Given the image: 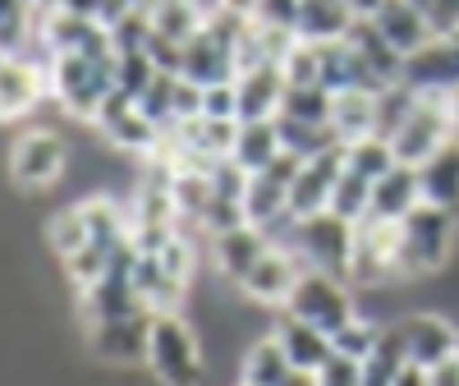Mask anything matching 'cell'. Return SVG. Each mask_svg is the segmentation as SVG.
<instances>
[{
  "instance_id": "cell-1",
  "label": "cell",
  "mask_w": 459,
  "mask_h": 386,
  "mask_svg": "<svg viewBox=\"0 0 459 386\" xmlns=\"http://www.w3.org/2000/svg\"><path fill=\"white\" fill-rule=\"evenodd\" d=\"M459 258V212L418 203L400 221V272L404 281H428L450 272Z\"/></svg>"
},
{
  "instance_id": "cell-2",
  "label": "cell",
  "mask_w": 459,
  "mask_h": 386,
  "mask_svg": "<svg viewBox=\"0 0 459 386\" xmlns=\"http://www.w3.org/2000/svg\"><path fill=\"white\" fill-rule=\"evenodd\" d=\"M147 373L157 377V386H203V377H207L203 336L194 331V322L184 313H152Z\"/></svg>"
},
{
  "instance_id": "cell-3",
  "label": "cell",
  "mask_w": 459,
  "mask_h": 386,
  "mask_svg": "<svg viewBox=\"0 0 459 386\" xmlns=\"http://www.w3.org/2000/svg\"><path fill=\"white\" fill-rule=\"evenodd\" d=\"M47 79H51V97L60 101L69 120L92 125L106 97L115 92V56H79V51L56 56Z\"/></svg>"
},
{
  "instance_id": "cell-4",
  "label": "cell",
  "mask_w": 459,
  "mask_h": 386,
  "mask_svg": "<svg viewBox=\"0 0 459 386\" xmlns=\"http://www.w3.org/2000/svg\"><path fill=\"white\" fill-rule=\"evenodd\" d=\"M239 32H244V19H230V14L203 23L184 42L179 74H184V79H194V83H203V88L235 83L239 79Z\"/></svg>"
},
{
  "instance_id": "cell-5",
  "label": "cell",
  "mask_w": 459,
  "mask_h": 386,
  "mask_svg": "<svg viewBox=\"0 0 459 386\" xmlns=\"http://www.w3.org/2000/svg\"><path fill=\"white\" fill-rule=\"evenodd\" d=\"M281 313H294L303 322H313L317 331L335 336L344 322H354L363 313V303H359V290L350 281H340L331 272H313V267H308V272L299 276V285L290 290Z\"/></svg>"
},
{
  "instance_id": "cell-6",
  "label": "cell",
  "mask_w": 459,
  "mask_h": 386,
  "mask_svg": "<svg viewBox=\"0 0 459 386\" xmlns=\"http://www.w3.org/2000/svg\"><path fill=\"white\" fill-rule=\"evenodd\" d=\"M400 221H359L354 230V258H350V285L363 290H391L400 285Z\"/></svg>"
},
{
  "instance_id": "cell-7",
  "label": "cell",
  "mask_w": 459,
  "mask_h": 386,
  "mask_svg": "<svg viewBox=\"0 0 459 386\" xmlns=\"http://www.w3.org/2000/svg\"><path fill=\"white\" fill-rule=\"evenodd\" d=\"M69 166V143L56 129H23L5 147V175L19 193H42L51 189Z\"/></svg>"
},
{
  "instance_id": "cell-8",
  "label": "cell",
  "mask_w": 459,
  "mask_h": 386,
  "mask_svg": "<svg viewBox=\"0 0 459 386\" xmlns=\"http://www.w3.org/2000/svg\"><path fill=\"white\" fill-rule=\"evenodd\" d=\"M354 230L350 221H340L335 212H317V216H303L294 225V253L303 258V267L313 272H331L340 281H350V258H354Z\"/></svg>"
},
{
  "instance_id": "cell-9",
  "label": "cell",
  "mask_w": 459,
  "mask_h": 386,
  "mask_svg": "<svg viewBox=\"0 0 459 386\" xmlns=\"http://www.w3.org/2000/svg\"><path fill=\"white\" fill-rule=\"evenodd\" d=\"M92 129L106 138L110 152H120V157H134V162H152L161 152L166 134L147 120V115L138 110V101H129L125 92H110L106 106L97 110Z\"/></svg>"
},
{
  "instance_id": "cell-10",
  "label": "cell",
  "mask_w": 459,
  "mask_h": 386,
  "mask_svg": "<svg viewBox=\"0 0 459 386\" xmlns=\"http://www.w3.org/2000/svg\"><path fill=\"white\" fill-rule=\"evenodd\" d=\"M450 138H455L450 134V101L423 92V97H418V106H413V115L400 125V134L391 138V147H395V162L400 166H423L428 157H437Z\"/></svg>"
},
{
  "instance_id": "cell-11",
  "label": "cell",
  "mask_w": 459,
  "mask_h": 386,
  "mask_svg": "<svg viewBox=\"0 0 459 386\" xmlns=\"http://www.w3.org/2000/svg\"><path fill=\"white\" fill-rule=\"evenodd\" d=\"M303 272H308V267H303V258H299L294 249L272 244V249L262 253V262L239 281V299L253 303V308H262V313H281L285 299H290V290L299 285Z\"/></svg>"
},
{
  "instance_id": "cell-12",
  "label": "cell",
  "mask_w": 459,
  "mask_h": 386,
  "mask_svg": "<svg viewBox=\"0 0 459 386\" xmlns=\"http://www.w3.org/2000/svg\"><path fill=\"white\" fill-rule=\"evenodd\" d=\"M147 331H152V313L97 322L88 327V355L106 368H147Z\"/></svg>"
},
{
  "instance_id": "cell-13",
  "label": "cell",
  "mask_w": 459,
  "mask_h": 386,
  "mask_svg": "<svg viewBox=\"0 0 459 386\" xmlns=\"http://www.w3.org/2000/svg\"><path fill=\"white\" fill-rule=\"evenodd\" d=\"M395 327L404 336L409 364H418V368H432V364L459 355V322L437 313V308H413V313H404Z\"/></svg>"
},
{
  "instance_id": "cell-14",
  "label": "cell",
  "mask_w": 459,
  "mask_h": 386,
  "mask_svg": "<svg viewBox=\"0 0 459 386\" xmlns=\"http://www.w3.org/2000/svg\"><path fill=\"white\" fill-rule=\"evenodd\" d=\"M400 79L413 88V92H432V97H450L459 88V32H446V37H432L423 51H413L404 60V74Z\"/></svg>"
},
{
  "instance_id": "cell-15",
  "label": "cell",
  "mask_w": 459,
  "mask_h": 386,
  "mask_svg": "<svg viewBox=\"0 0 459 386\" xmlns=\"http://www.w3.org/2000/svg\"><path fill=\"white\" fill-rule=\"evenodd\" d=\"M42 97H51V79H47L42 65L28 60V56H5L0 60V125L32 115Z\"/></svg>"
},
{
  "instance_id": "cell-16",
  "label": "cell",
  "mask_w": 459,
  "mask_h": 386,
  "mask_svg": "<svg viewBox=\"0 0 459 386\" xmlns=\"http://www.w3.org/2000/svg\"><path fill=\"white\" fill-rule=\"evenodd\" d=\"M340 171H344V143L331 147V152H322V157H308V162H303V171H299L294 184H290V216L303 221V216L326 212Z\"/></svg>"
},
{
  "instance_id": "cell-17",
  "label": "cell",
  "mask_w": 459,
  "mask_h": 386,
  "mask_svg": "<svg viewBox=\"0 0 459 386\" xmlns=\"http://www.w3.org/2000/svg\"><path fill=\"white\" fill-rule=\"evenodd\" d=\"M207 244H212V267H216V276H221L225 285H235V290H239V281L253 272V267L262 262V253L272 249V240H266L257 225L221 230V235H212Z\"/></svg>"
},
{
  "instance_id": "cell-18",
  "label": "cell",
  "mask_w": 459,
  "mask_h": 386,
  "mask_svg": "<svg viewBox=\"0 0 459 386\" xmlns=\"http://www.w3.org/2000/svg\"><path fill=\"white\" fill-rule=\"evenodd\" d=\"M372 23H377V32L386 37V42L409 60L413 51H423L428 42H432V23H428V10L423 5H413V0H381V10L372 14Z\"/></svg>"
},
{
  "instance_id": "cell-19",
  "label": "cell",
  "mask_w": 459,
  "mask_h": 386,
  "mask_svg": "<svg viewBox=\"0 0 459 386\" xmlns=\"http://www.w3.org/2000/svg\"><path fill=\"white\" fill-rule=\"evenodd\" d=\"M134 285H138V299H143L147 313H179V303L188 299V290H194L184 276H175L157 253L134 258Z\"/></svg>"
},
{
  "instance_id": "cell-20",
  "label": "cell",
  "mask_w": 459,
  "mask_h": 386,
  "mask_svg": "<svg viewBox=\"0 0 459 386\" xmlns=\"http://www.w3.org/2000/svg\"><path fill=\"white\" fill-rule=\"evenodd\" d=\"M272 336L281 340V350L290 355V364L299 373H317L331 355H335V345L326 331H317L313 322H303L294 313H272Z\"/></svg>"
},
{
  "instance_id": "cell-21",
  "label": "cell",
  "mask_w": 459,
  "mask_h": 386,
  "mask_svg": "<svg viewBox=\"0 0 459 386\" xmlns=\"http://www.w3.org/2000/svg\"><path fill=\"white\" fill-rule=\"evenodd\" d=\"M235 88H239V120H276L281 106H285V92H290L281 65L244 69L235 79Z\"/></svg>"
},
{
  "instance_id": "cell-22",
  "label": "cell",
  "mask_w": 459,
  "mask_h": 386,
  "mask_svg": "<svg viewBox=\"0 0 459 386\" xmlns=\"http://www.w3.org/2000/svg\"><path fill=\"white\" fill-rule=\"evenodd\" d=\"M322 88L326 92H381L386 83L377 79L372 65L350 47V37H344V42L322 47Z\"/></svg>"
},
{
  "instance_id": "cell-23",
  "label": "cell",
  "mask_w": 459,
  "mask_h": 386,
  "mask_svg": "<svg viewBox=\"0 0 459 386\" xmlns=\"http://www.w3.org/2000/svg\"><path fill=\"white\" fill-rule=\"evenodd\" d=\"M354 23L359 19L344 0H299L294 37L299 42H313V47H326V42H344Z\"/></svg>"
},
{
  "instance_id": "cell-24",
  "label": "cell",
  "mask_w": 459,
  "mask_h": 386,
  "mask_svg": "<svg viewBox=\"0 0 459 386\" xmlns=\"http://www.w3.org/2000/svg\"><path fill=\"white\" fill-rule=\"evenodd\" d=\"M418 203H423V189H418V166H391L372 184V216L377 221H404Z\"/></svg>"
},
{
  "instance_id": "cell-25",
  "label": "cell",
  "mask_w": 459,
  "mask_h": 386,
  "mask_svg": "<svg viewBox=\"0 0 459 386\" xmlns=\"http://www.w3.org/2000/svg\"><path fill=\"white\" fill-rule=\"evenodd\" d=\"M290 373H294V364L281 350V340L272 331H257L248 340L244 359H239V382H248V386H285Z\"/></svg>"
},
{
  "instance_id": "cell-26",
  "label": "cell",
  "mask_w": 459,
  "mask_h": 386,
  "mask_svg": "<svg viewBox=\"0 0 459 386\" xmlns=\"http://www.w3.org/2000/svg\"><path fill=\"white\" fill-rule=\"evenodd\" d=\"M281 125L276 120H239V134H235V152H230V162L248 175H262L281 157Z\"/></svg>"
},
{
  "instance_id": "cell-27",
  "label": "cell",
  "mask_w": 459,
  "mask_h": 386,
  "mask_svg": "<svg viewBox=\"0 0 459 386\" xmlns=\"http://www.w3.org/2000/svg\"><path fill=\"white\" fill-rule=\"evenodd\" d=\"M418 189H423V203L459 212V143L450 138L437 157H428L418 166Z\"/></svg>"
},
{
  "instance_id": "cell-28",
  "label": "cell",
  "mask_w": 459,
  "mask_h": 386,
  "mask_svg": "<svg viewBox=\"0 0 459 386\" xmlns=\"http://www.w3.org/2000/svg\"><path fill=\"white\" fill-rule=\"evenodd\" d=\"M244 216H248V225H257V230H272L276 221L290 216V189H285L281 180H272L266 171H262V175H248Z\"/></svg>"
},
{
  "instance_id": "cell-29",
  "label": "cell",
  "mask_w": 459,
  "mask_h": 386,
  "mask_svg": "<svg viewBox=\"0 0 459 386\" xmlns=\"http://www.w3.org/2000/svg\"><path fill=\"white\" fill-rule=\"evenodd\" d=\"M331 129L340 143H359V138L377 134V92H335Z\"/></svg>"
},
{
  "instance_id": "cell-30",
  "label": "cell",
  "mask_w": 459,
  "mask_h": 386,
  "mask_svg": "<svg viewBox=\"0 0 459 386\" xmlns=\"http://www.w3.org/2000/svg\"><path fill=\"white\" fill-rule=\"evenodd\" d=\"M350 47L372 65V74H377L381 83H395L400 74H404V56L386 42V37L377 32V23H372V19H359V23L350 28Z\"/></svg>"
},
{
  "instance_id": "cell-31",
  "label": "cell",
  "mask_w": 459,
  "mask_h": 386,
  "mask_svg": "<svg viewBox=\"0 0 459 386\" xmlns=\"http://www.w3.org/2000/svg\"><path fill=\"white\" fill-rule=\"evenodd\" d=\"M404 368H409L404 336H400V327H395V322H386V327H381L377 350L363 359V386H391Z\"/></svg>"
},
{
  "instance_id": "cell-32",
  "label": "cell",
  "mask_w": 459,
  "mask_h": 386,
  "mask_svg": "<svg viewBox=\"0 0 459 386\" xmlns=\"http://www.w3.org/2000/svg\"><path fill=\"white\" fill-rule=\"evenodd\" d=\"M326 212H335L340 221H350V225L368 221L372 216V180H363V175H354L350 166H344L335 189H331V207Z\"/></svg>"
},
{
  "instance_id": "cell-33",
  "label": "cell",
  "mask_w": 459,
  "mask_h": 386,
  "mask_svg": "<svg viewBox=\"0 0 459 386\" xmlns=\"http://www.w3.org/2000/svg\"><path fill=\"white\" fill-rule=\"evenodd\" d=\"M418 97H423V92H413L404 79H395V83L381 88V92H377V138H386V143H391V138L400 134V125L413 115Z\"/></svg>"
},
{
  "instance_id": "cell-34",
  "label": "cell",
  "mask_w": 459,
  "mask_h": 386,
  "mask_svg": "<svg viewBox=\"0 0 459 386\" xmlns=\"http://www.w3.org/2000/svg\"><path fill=\"white\" fill-rule=\"evenodd\" d=\"M344 166L377 184L381 175H386L391 166H400V162H395V147H391L386 138L368 134V138H359V143H344Z\"/></svg>"
},
{
  "instance_id": "cell-35",
  "label": "cell",
  "mask_w": 459,
  "mask_h": 386,
  "mask_svg": "<svg viewBox=\"0 0 459 386\" xmlns=\"http://www.w3.org/2000/svg\"><path fill=\"white\" fill-rule=\"evenodd\" d=\"M276 125H281V147L285 152H294V157H322V152H331V147H340V138H335V129L331 125H303V120H281L276 115Z\"/></svg>"
},
{
  "instance_id": "cell-36",
  "label": "cell",
  "mask_w": 459,
  "mask_h": 386,
  "mask_svg": "<svg viewBox=\"0 0 459 386\" xmlns=\"http://www.w3.org/2000/svg\"><path fill=\"white\" fill-rule=\"evenodd\" d=\"M175 88H179V74L157 69V79H152V83H147V92L138 97V110H143L147 120L161 129V134H170V129H175Z\"/></svg>"
},
{
  "instance_id": "cell-37",
  "label": "cell",
  "mask_w": 459,
  "mask_h": 386,
  "mask_svg": "<svg viewBox=\"0 0 459 386\" xmlns=\"http://www.w3.org/2000/svg\"><path fill=\"white\" fill-rule=\"evenodd\" d=\"M42 230H47V249H51L60 262L88 244V225H83L79 203H74V207H60L56 216H47V225H42Z\"/></svg>"
},
{
  "instance_id": "cell-38",
  "label": "cell",
  "mask_w": 459,
  "mask_h": 386,
  "mask_svg": "<svg viewBox=\"0 0 459 386\" xmlns=\"http://www.w3.org/2000/svg\"><path fill=\"white\" fill-rule=\"evenodd\" d=\"M115 258H120V249L110 253V249H101V244H83L79 253H69V258H65V276L74 281V290L83 294V290H92V285L110 272Z\"/></svg>"
},
{
  "instance_id": "cell-39",
  "label": "cell",
  "mask_w": 459,
  "mask_h": 386,
  "mask_svg": "<svg viewBox=\"0 0 459 386\" xmlns=\"http://www.w3.org/2000/svg\"><path fill=\"white\" fill-rule=\"evenodd\" d=\"M152 28H157L161 37H170V42H188L198 28H203V14L188 5V0H157L152 5Z\"/></svg>"
},
{
  "instance_id": "cell-40",
  "label": "cell",
  "mask_w": 459,
  "mask_h": 386,
  "mask_svg": "<svg viewBox=\"0 0 459 386\" xmlns=\"http://www.w3.org/2000/svg\"><path fill=\"white\" fill-rule=\"evenodd\" d=\"M331 101H335V92H326V88H290L285 106H281V120L331 125Z\"/></svg>"
},
{
  "instance_id": "cell-41",
  "label": "cell",
  "mask_w": 459,
  "mask_h": 386,
  "mask_svg": "<svg viewBox=\"0 0 459 386\" xmlns=\"http://www.w3.org/2000/svg\"><path fill=\"white\" fill-rule=\"evenodd\" d=\"M381 327L386 322H377V318H368V313H359L354 322H344L335 336H331V345H335V355H350V359H368L372 350H377V340H381Z\"/></svg>"
},
{
  "instance_id": "cell-42",
  "label": "cell",
  "mask_w": 459,
  "mask_h": 386,
  "mask_svg": "<svg viewBox=\"0 0 459 386\" xmlns=\"http://www.w3.org/2000/svg\"><path fill=\"white\" fill-rule=\"evenodd\" d=\"M157 79V60L147 51H125L115 56V92H125L129 101H138L147 92V83Z\"/></svg>"
},
{
  "instance_id": "cell-43",
  "label": "cell",
  "mask_w": 459,
  "mask_h": 386,
  "mask_svg": "<svg viewBox=\"0 0 459 386\" xmlns=\"http://www.w3.org/2000/svg\"><path fill=\"white\" fill-rule=\"evenodd\" d=\"M317 386H363V364L350 359V355H331L317 373H313Z\"/></svg>"
},
{
  "instance_id": "cell-44",
  "label": "cell",
  "mask_w": 459,
  "mask_h": 386,
  "mask_svg": "<svg viewBox=\"0 0 459 386\" xmlns=\"http://www.w3.org/2000/svg\"><path fill=\"white\" fill-rule=\"evenodd\" d=\"M203 115H212V120H239V88L235 83L203 88Z\"/></svg>"
},
{
  "instance_id": "cell-45",
  "label": "cell",
  "mask_w": 459,
  "mask_h": 386,
  "mask_svg": "<svg viewBox=\"0 0 459 386\" xmlns=\"http://www.w3.org/2000/svg\"><path fill=\"white\" fill-rule=\"evenodd\" d=\"M198 115H203V83H194V79H184V74H179V88H175V125L198 120Z\"/></svg>"
},
{
  "instance_id": "cell-46",
  "label": "cell",
  "mask_w": 459,
  "mask_h": 386,
  "mask_svg": "<svg viewBox=\"0 0 459 386\" xmlns=\"http://www.w3.org/2000/svg\"><path fill=\"white\" fill-rule=\"evenodd\" d=\"M294 19H299V0H262L253 23H266V28H294Z\"/></svg>"
},
{
  "instance_id": "cell-47",
  "label": "cell",
  "mask_w": 459,
  "mask_h": 386,
  "mask_svg": "<svg viewBox=\"0 0 459 386\" xmlns=\"http://www.w3.org/2000/svg\"><path fill=\"white\" fill-rule=\"evenodd\" d=\"M428 377H432V386H459V355H450V359L432 364V368H428Z\"/></svg>"
},
{
  "instance_id": "cell-48",
  "label": "cell",
  "mask_w": 459,
  "mask_h": 386,
  "mask_svg": "<svg viewBox=\"0 0 459 386\" xmlns=\"http://www.w3.org/2000/svg\"><path fill=\"white\" fill-rule=\"evenodd\" d=\"M56 5L79 14V19H101V0H56Z\"/></svg>"
},
{
  "instance_id": "cell-49",
  "label": "cell",
  "mask_w": 459,
  "mask_h": 386,
  "mask_svg": "<svg viewBox=\"0 0 459 386\" xmlns=\"http://www.w3.org/2000/svg\"><path fill=\"white\" fill-rule=\"evenodd\" d=\"M257 5H262V0H225V14H230V19L253 23V19H257Z\"/></svg>"
},
{
  "instance_id": "cell-50",
  "label": "cell",
  "mask_w": 459,
  "mask_h": 386,
  "mask_svg": "<svg viewBox=\"0 0 459 386\" xmlns=\"http://www.w3.org/2000/svg\"><path fill=\"white\" fill-rule=\"evenodd\" d=\"M391 386H432V377H428V368L409 364V368H404V373H400V377H395Z\"/></svg>"
},
{
  "instance_id": "cell-51",
  "label": "cell",
  "mask_w": 459,
  "mask_h": 386,
  "mask_svg": "<svg viewBox=\"0 0 459 386\" xmlns=\"http://www.w3.org/2000/svg\"><path fill=\"white\" fill-rule=\"evenodd\" d=\"M198 14H203V23H212V19H221L225 14V0H188Z\"/></svg>"
},
{
  "instance_id": "cell-52",
  "label": "cell",
  "mask_w": 459,
  "mask_h": 386,
  "mask_svg": "<svg viewBox=\"0 0 459 386\" xmlns=\"http://www.w3.org/2000/svg\"><path fill=\"white\" fill-rule=\"evenodd\" d=\"M344 5L354 10V19H372V14L381 10V0H344Z\"/></svg>"
},
{
  "instance_id": "cell-53",
  "label": "cell",
  "mask_w": 459,
  "mask_h": 386,
  "mask_svg": "<svg viewBox=\"0 0 459 386\" xmlns=\"http://www.w3.org/2000/svg\"><path fill=\"white\" fill-rule=\"evenodd\" d=\"M446 101H450V134H455V143H459V88H455Z\"/></svg>"
},
{
  "instance_id": "cell-54",
  "label": "cell",
  "mask_w": 459,
  "mask_h": 386,
  "mask_svg": "<svg viewBox=\"0 0 459 386\" xmlns=\"http://www.w3.org/2000/svg\"><path fill=\"white\" fill-rule=\"evenodd\" d=\"M413 5H423V10H428V5H432V0H413Z\"/></svg>"
},
{
  "instance_id": "cell-55",
  "label": "cell",
  "mask_w": 459,
  "mask_h": 386,
  "mask_svg": "<svg viewBox=\"0 0 459 386\" xmlns=\"http://www.w3.org/2000/svg\"><path fill=\"white\" fill-rule=\"evenodd\" d=\"M37 5H56V0H37Z\"/></svg>"
},
{
  "instance_id": "cell-56",
  "label": "cell",
  "mask_w": 459,
  "mask_h": 386,
  "mask_svg": "<svg viewBox=\"0 0 459 386\" xmlns=\"http://www.w3.org/2000/svg\"><path fill=\"white\" fill-rule=\"evenodd\" d=\"M235 386H248V382H235Z\"/></svg>"
},
{
  "instance_id": "cell-57",
  "label": "cell",
  "mask_w": 459,
  "mask_h": 386,
  "mask_svg": "<svg viewBox=\"0 0 459 386\" xmlns=\"http://www.w3.org/2000/svg\"><path fill=\"white\" fill-rule=\"evenodd\" d=\"M455 5H459V0H455Z\"/></svg>"
}]
</instances>
